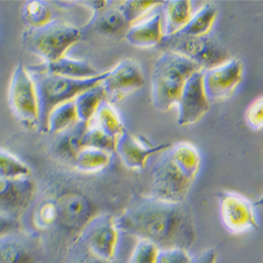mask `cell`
I'll use <instances>...</instances> for the list:
<instances>
[{
  "label": "cell",
  "mask_w": 263,
  "mask_h": 263,
  "mask_svg": "<svg viewBox=\"0 0 263 263\" xmlns=\"http://www.w3.org/2000/svg\"><path fill=\"white\" fill-rule=\"evenodd\" d=\"M193 258L189 252L181 249L159 251L156 263H192Z\"/></svg>",
  "instance_id": "obj_34"
},
{
  "label": "cell",
  "mask_w": 263,
  "mask_h": 263,
  "mask_svg": "<svg viewBox=\"0 0 263 263\" xmlns=\"http://www.w3.org/2000/svg\"><path fill=\"white\" fill-rule=\"evenodd\" d=\"M128 28L127 21L118 7H116L106 8L97 14H93L89 23L82 29V32L85 34L87 31H93L103 37H115L122 33L125 36Z\"/></svg>",
  "instance_id": "obj_18"
},
{
  "label": "cell",
  "mask_w": 263,
  "mask_h": 263,
  "mask_svg": "<svg viewBox=\"0 0 263 263\" xmlns=\"http://www.w3.org/2000/svg\"><path fill=\"white\" fill-rule=\"evenodd\" d=\"M58 221L71 230H81L94 216L92 202L78 193H64L55 199Z\"/></svg>",
  "instance_id": "obj_14"
},
{
  "label": "cell",
  "mask_w": 263,
  "mask_h": 263,
  "mask_svg": "<svg viewBox=\"0 0 263 263\" xmlns=\"http://www.w3.org/2000/svg\"><path fill=\"white\" fill-rule=\"evenodd\" d=\"M162 13L165 17L164 36L178 33L192 17V7L189 0H168L162 2Z\"/></svg>",
  "instance_id": "obj_21"
},
{
  "label": "cell",
  "mask_w": 263,
  "mask_h": 263,
  "mask_svg": "<svg viewBox=\"0 0 263 263\" xmlns=\"http://www.w3.org/2000/svg\"><path fill=\"white\" fill-rule=\"evenodd\" d=\"M73 161L74 166L82 173H97L111 163L112 153L93 147H83L77 153Z\"/></svg>",
  "instance_id": "obj_24"
},
{
  "label": "cell",
  "mask_w": 263,
  "mask_h": 263,
  "mask_svg": "<svg viewBox=\"0 0 263 263\" xmlns=\"http://www.w3.org/2000/svg\"><path fill=\"white\" fill-rule=\"evenodd\" d=\"M77 122L78 117L74 100L64 102L56 106L50 113L47 120L46 133L61 134L74 126Z\"/></svg>",
  "instance_id": "obj_25"
},
{
  "label": "cell",
  "mask_w": 263,
  "mask_h": 263,
  "mask_svg": "<svg viewBox=\"0 0 263 263\" xmlns=\"http://www.w3.org/2000/svg\"><path fill=\"white\" fill-rule=\"evenodd\" d=\"M162 2H134V0H127V2H121L118 4V9L124 16L127 24L130 26L145 15L149 11L155 10L157 7L161 6Z\"/></svg>",
  "instance_id": "obj_28"
},
{
  "label": "cell",
  "mask_w": 263,
  "mask_h": 263,
  "mask_svg": "<svg viewBox=\"0 0 263 263\" xmlns=\"http://www.w3.org/2000/svg\"><path fill=\"white\" fill-rule=\"evenodd\" d=\"M35 67L41 71L73 79H89L98 76L102 72L95 69L91 63L82 59H73L64 56L54 62L41 63Z\"/></svg>",
  "instance_id": "obj_19"
},
{
  "label": "cell",
  "mask_w": 263,
  "mask_h": 263,
  "mask_svg": "<svg viewBox=\"0 0 263 263\" xmlns=\"http://www.w3.org/2000/svg\"><path fill=\"white\" fill-rule=\"evenodd\" d=\"M157 48L162 52L178 53L198 64L204 71L216 68L232 58L231 53L222 42L212 33L199 37L177 34L163 36Z\"/></svg>",
  "instance_id": "obj_6"
},
{
  "label": "cell",
  "mask_w": 263,
  "mask_h": 263,
  "mask_svg": "<svg viewBox=\"0 0 263 263\" xmlns=\"http://www.w3.org/2000/svg\"><path fill=\"white\" fill-rule=\"evenodd\" d=\"M242 77L243 64L238 58H231L211 70H203V87L210 103L230 98Z\"/></svg>",
  "instance_id": "obj_11"
},
{
  "label": "cell",
  "mask_w": 263,
  "mask_h": 263,
  "mask_svg": "<svg viewBox=\"0 0 263 263\" xmlns=\"http://www.w3.org/2000/svg\"><path fill=\"white\" fill-rule=\"evenodd\" d=\"M8 102L15 118L24 126L39 129V104L34 81L24 64L14 69L8 91Z\"/></svg>",
  "instance_id": "obj_7"
},
{
  "label": "cell",
  "mask_w": 263,
  "mask_h": 263,
  "mask_svg": "<svg viewBox=\"0 0 263 263\" xmlns=\"http://www.w3.org/2000/svg\"><path fill=\"white\" fill-rule=\"evenodd\" d=\"M20 16L28 29L41 28L52 21V11L49 4L41 0L26 2L21 8Z\"/></svg>",
  "instance_id": "obj_26"
},
{
  "label": "cell",
  "mask_w": 263,
  "mask_h": 263,
  "mask_svg": "<svg viewBox=\"0 0 263 263\" xmlns=\"http://www.w3.org/2000/svg\"><path fill=\"white\" fill-rule=\"evenodd\" d=\"M218 253L215 248H210L193 258L192 263H217Z\"/></svg>",
  "instance_id": "obj_36"
},
{
  "label": "cell",
  "mask_w": 263,
  "mask_h": 263,
  "mask_svg": "<svg viewBox=\"0 0 263 263\" xmlns=\"http://www.w3.org/2000/svg\"><path fill=\"white\" fill-rule=\"evenodd\" d=\"M120 233L147 240L160 251H190L197 239L190 205L162 200L152 195H134L116 218Z\"/></svg>",
  "instance_id": "obj_1"
},
{
  "label": "cell",
  "mask_w": 263,
  "mask_h": 263,
  "mask_svg": "<svg viewBox=\"0 0 263 263\" xmlns=\"http://www.w3.org/2000/svg\"><path fill=\"white\" fill-rule=\"evenodd\" d=\"M20 232L19 218L0 214V237Z\"/></svg>",
  "instance_id": "obj_35"
},
{
  "label": "cell",
  "mask_w": 263,
  "mask_h": 263,
  "mask_svg": "<svg viewBox=\"0 0 263 263\" xmlns=\"http://www.w3.org/2000/svg\"><path fill=\"white\" fill-rule=\"evenodd\" d=\"M217 13V7L214 4H205L192 15L189 23L176 34L189 37H199L212 33L211 31L216 20Z\"/></svg>",
  "instance_id": "obj_22"
},
{
  "label": "cell",
  "mask_w": 263,
  "mask_h": 263,
  "mask_svg": "<svg viewBox=\"0 0 263 263\" xmlns=\"http://www.w3.org/2000/svg\"><path fill=\"white\" fill-rule=\"evenodd\" d=\"M35 196V184L30 178H0V214L19 218L30 206Z\"/></svg>",
  "instance_id": "obj_13"
},
{
  "label": "cell",
  "mask_w": 263,
  "mask_h": 263,
  "mask_svg": "<svg viewBox=\"0 0 263 263\" xmlns=\"http://www.w3.org/2000/svg\"><path fill=\"white\" fill-rule=\"evenodd\" d=\"M30 167L11 153L0 149V178L24 179L30 178Z\"/></svg>",
  "instance_id": "obj_27"
},
{
  "label": "cell",
  "mask_w": 263,
  "mask_h": 263,
  "mask_svg": "<svg viewBox=\"0 0 263 263\" xmlns=\"http://www.w3.org/2000/svg\"><path fill=\"white\" fill-rule=\"evenodd\" d=\"M65 263H125L123 261L113 260V261H106L100 259L99 257L95 256L92 252L86 249V247L81 243L77 239L72 248L70 249L67 258H65Z\"/></svg>",
  "instance_id": "obj_31"
},
{
  "label": "cell",
  "mask_w": 263,
  "mask_h": 263,
  "mask_svg": "<svg viewBox=\"0 0 263 263\" xmlns=\"http://www.w3.org/2000/svg\"><path fill=\"white\" fill-rule=\"evenodd\" d=\"M162 15V9L159 6L155 9L154 13L146 18H142L137 23L130 25L125 33V40L136 48H157L164 36Z\"/></svg>",
  "instance_id": "obj_17"
},
{
  "label": "cell",
  "mask_w": 263,
  "mask_h": 263,
  "mask_svg": "<svg viewBox=\"0 0 263 263\" xmlns=\"http://www.w3.org/2000/svg\"><path fill=\"white\" fill-rule=\"evenodd\" d=\"M220 219L224 229L233 235H240L259 229L255 204L247 197L232 191L217 194Z\"/></svg>",
  "instance_id": "obj_9"
},
{
  "label": "cell",
  "mask_w": 263,
  "mask_h": 263,
  "mask_svg": "<svg viewBox=\"0 0 263 263\" xmlns=\"http://www.w3.org/2000/svg\"><path fill=\"white\" fill-rule=\"evenodd\" d=\"M105 100L101 83L80 93L75 99V107L78 121L89 124L93 119L99 105Z\"/></svg>",
  "instance_id": "obj_23"
},
{
  "label": "cell",
  "mask_w": 263,
  "mask_h": 263,
  "mask_svg": "<svg viewBox=\"0 0 263 263\" xmlns=\"http://www.w3.org/2000/svg\"><path fill=\"white\" fill-rule=\"evenodd\" d=\"M201 166L200 153L190 142H178L164 149L152 168L151 195L184 202Z\"/></svg>",
  "instance_id": "obj_2"
},
{
  "label": "cell",
  "mask_w": 263,
  "mask_h": 263,
  "mask_svg": "<svg viewBox=\"0 0 263 263\" xmlns=\"http://www.w3.org/2000/svg\"><path fill=\"white\" fill-rule=\"evenodd\" d=\"M255 205H256V206H261V208H263V195L255 202Z\"/></svg>",
  "instance_id": "obj_37"
},
{
  "label": "cell",
  "mask_w": 263,
  "mask_h": 263,
  "mask_svg": "<svg viewBox=\"0 0 263 263\" xmlns=\"http://www.w3.org/2000/svg\"><path fill=\"white\" fill-rule=\"evenodd\" d=\"M89 124L97 127L105 135L115 140H117L126 130L117 109L112 103H109L106 100L99 105Z\"/></svg>",
  "instance_id": "obj_20"
},
{
  "label": "cell",
  "mask_w": 263,
  "mask_h": 263,
  "mask_svg": "<svg viewBox=\"0 0 263 263\" xmlns=\"http://www.w3.org/2000/svg\"><path fill=\"white\" fill-rule=\"evenodd\" d=\"M177 105V123L181 126L197 122L209 112L211 103L203 87V70L194 73L189 78Z\"/></svg>",
  "instance_id": "obj_12"
},
{
  "label": "cell",
  "mask_w": 263,
  "mask_h": 263,
  "mask_svg": "<svg viewBox=\"0 0 263 263\" xmlns=\"http://www.w3.org/2000/svg\"><path fill=\"white\" fill-rule=\"evenodd\" d=\"M83 37L82 29L56 19L41 28L24 31L21 43L28 52L40 57L43 63H50L64 57Z\"/></svg>",
  "instance_id": "obj_5"
},
{
  "label": "cell",
  "mask_w": 263,
  "mask_h": 263,
  "mask_svg": "<svg viewBox=\"0 0 263 263\" xmlns=\"http://www.w3.org/2000/svg\"><path fill=\"white\" fill-rule=\"evenodd\" d=\"M39 254L36 236L17 232L0 237V263H37Z\"/></svg>",
  "instance_id": "obj_16"
},
{
  "label": "cell",
  "mask_w": 263,
  "mask_h": 263,
  "mask_svg": "<svg viewBox=\"0 0 263 263\" xmlns=\"http://www.w3.org/2000/svg\"><path fill=\"white\" fill-rule=\"evenodd\" d=\"M144 83L145 78L139 62L132 58H123L112 70L107 71L101 86L105 100L113 104L141 89Z\"/></svg>",
  "instance_id": "obj_10"
},
{
  "label": "cell",
  "mask_w": 263,
  "mask_h": 263,
  "mask_svg": "<svg viewBox=\"0 0 263 263\" xmlns=\"http://www.w3.org/2000/svg\"><path fill=\"white\" fill-rule=\"evenodd\" d=\"M28 71L34 81L38 98L39 130L45 133L48 117L56 106L74 100L80 93L100 84L107 74L106 71L89 79H73L41 71L35 65Z\"/></svg>",
  "instance_id": "obj_4"
},
{
  "label": "cell",
  "mask_w": 263,
  "mask_h": 263,
  "mask_svg": "<svg viewBox=\"0 0 263 263\" xmlns=\"http://www.w3.org/2000/svg\"><path fill=\"white\" fill-rule=\"evenodd\" d=\"M171 144L154 145L141 136H135L125 130L117 139L116 152L123 164L134 171H140L145 166L149 156L157 152L166 149Z\"/></svg>",
  "instance_id": "obj_15"
},
{
  "label": "cell",
  "mask_w": 263,
  "mask_h": 263,
  "mask_svg": "<svg viewBox=\"0 0 263 263\" xmlns=\"http://www.w3.org/2000/svg\"><path fill=\"white\" fill-rule=\"evenodd\" d=\"M159 249L147 240H139L128 263H156Z\"/></svg>",
  "instance_id": "obj_32"
},
{
  "label": "cell",
  "mask_w": 263,
  "mask_h": 263,
  "mask_svg": "<svg viewBox=\"0 0 263 263\" xmlns=\"http://www.w3.org/2000/svg\"><path fill=\"white\" fill-rule=\"evenodd\" d=\"M119 236L116 218L105 213L93 217L81 230L77 239L95 256L113 261L116 260Z\"/></svg>",
  "instance_id": "obj_8"
},
{
  "label": "cell",
  "mask_w": 263,
  "mask_h": 263,
  "mask_svg": "<svg viewBox=\"0 0 263 263\" xmlns=\"http://www.w3.org/2000/svg\"><path fill=\"white\" fill-rule=\"evenodd\" d=\"M202 70L189 58L171 51H164L157 58L152 72V103L158 111L166 112L178 103L189 78Z\"/></svg>",
  "instance_id": "obj_3"
},
{
  "label": "cell",
  "mask_w": 263,
  "mask_h": 263,
  "mask_svg": "<svg viewBox=\"0 0 263 263\" xmlns=\"http://www.w3.org/2000/svg\"><path fill=\"white\" fill-rule=\"evenodd\" d=\"M116 142L117 140L108 137L97 127L87 124V127L82 136L81 146L82 148L93 147L106 151L108 153H114L116 152Z\"/></svg>",
  "instance_id": "obj_29"
},
{
  "label": "cell",
  "mask_w": 263,
  "mask_h": 263,
  "mask_svg": "<svg viewBox=\"0 0 263 263\" xmlns=\"http://www.w3.org/2000/svg\"><path fill=\"white\" fill-rule=\"evenodd\" d=\"M34 224L40 230H48L58 222V212L55 200H47L38 205L34 213Z\"/></svg>",
  "instance_id": "obj_30"
},
{
  "label": "cell",
  "mask_w": 263,
  "mask_h": 263,
  "mask_svg": "<svg viewBox=\"0 0 263 263\" xmlns=\"http://www.w3.org/2000/svg\"><path fill=\"white\" fill-rule=\"evenodd\" d=\"M246 121L253 130L263 128V96L255 99L247 108Z\"/></svg>",
  "instance_id": "obj_33"
}]
</instances>
